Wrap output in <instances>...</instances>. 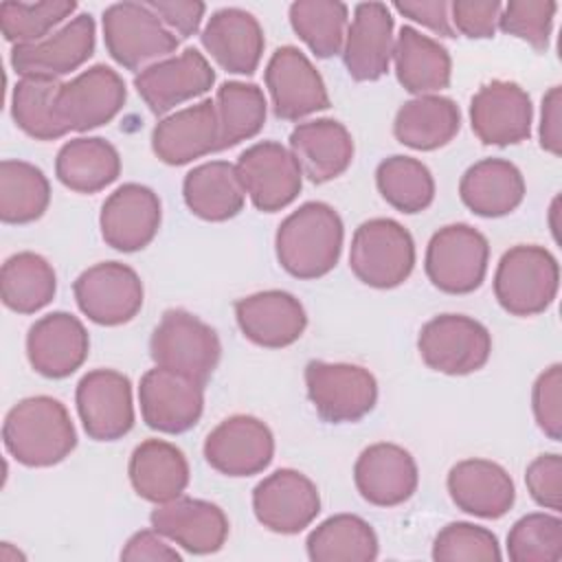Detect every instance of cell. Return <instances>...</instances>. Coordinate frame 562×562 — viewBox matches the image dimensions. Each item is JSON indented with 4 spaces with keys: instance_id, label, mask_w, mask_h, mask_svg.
<instances>
[{
    "instance_id": "obj_1",
    "label": "cell",
    "mask_w": 562,
    "mask_h": 562,
    "mask_svg": "<svg viewBox=\"0 0 562 562\" xmlns=\"http://www.w3.org/2000/svg\"><path fill=\"white\" fill-rule=\"evenodd\" d=\"M345 226L338 211L312 200L292 211L277 228L274 250L279 266L296 279H321L340 259Z\"/></svg>"
},
{
    "instance_id": "obj_2",
    "label": "cell",
    "mask_w": 562,
    "mask_h": 562,
    "mask_svg": "<svg viewBox=\"0 0 562 562\" xmlns=\"http://www.w3.org/2000/svg\"><path fill=\"white\" fill-rule=\"evenodd\" d=\"M7 452L26 468H50L77 448L68 408L50 395H31L9 408L2 424Z\"/></svg>"
},
{
    "instance_id": "obj_3",
    "label": "cell",
    "mask_w": 562,
    "mask_h": 562,
    "mask_svg": "<svg viewBox=\"0 0 562 562\" xmlns=\"http://www.w3.org/2000/svg\"><path fill=\"white\" fill-rule=\"evenodd\" d=\"M560 290V263L538 244H518L503 252L494 272V296L512 316L549 310Z\"/></svg>"
},
{
    "instance_id": "obj_4",
    "label": "cell",
    "mask_w": 562,
    "mask_h": 562,
    "mask_svg": "<svg viewBox=\"0 0 562 562\" xmlns=\"http://www.w3.org/2000/svg\"><path fill=\"white\" fill-rule=\"evenodd\" d=\"M415 259V239L397 220H367L351 237L349 268L369 288L391 290L402 285L411 277Z\"/></svg>"
},
{
    "instance_id": "obj_5",
    "label": "cell",
    "mask_w": 562,
    "mask_h": 562,
    "mask_svg": "<svg viewBox=\"0 0 562 562\" xmlns=\"http://www.w3.org/2000/svg\"><path fill=\"white\" fill-rule=\"evenodd\" d=\"M103 42L110 57L136 75L171 57L180 40L162 24L147 2H114L101 15Z\"/></svg>"
},
{
    "instance_id": "obj_6",
    "label": "cell",
    "mask_w": 562,
    "mask_h": 562,
    "mask_svg": "<svg viewBox=\"0 0 562 562\" xmlns=\"http://www.w3.org/2000/svg\"><path fill=\"white\" fill-rule=\"evenodd\" d=\"M149 356L156 367L182 373L202 384L213 375L222 342L217 331L195 314L173 307L167 310L149 338Z\"/></svg>"
},
{
    "instance_id": "obj_7",
    "label": "cell",
    "mask_w": 562,
    "mask_h": 562,
    "mask_svg": "<svg viewBox=\"0 0 562 562\" xmlns=\"http://www.w3.org/2000/svg\"><path fill=\"white\" fill-rule=\"evenodd\" d=\"M490 263L487 237L463 222L441 226L426 246L428 281L446 294H470L481 288Z\"/></svg>"
},
{
    "instance_id": "obj_8",
    "label": "cell",
    "mask_w": 562,
    "mask_h": 562,
    "mask_svg": "<svg viewBox=\"0 0 562 562\" xmlns=\"http://www.w3.org/2000/svg\"><path fill=\"white\" fill-rule=\"evenodd\" d=\"M305 389L314 411L329 424H353L378 402V380L360 364L310 360Z\"/></svg>"
},
{
    "instance_id": "obj_9",
    "label": "cell",
    "mask_w": 562,
    "mask_h": 562,
    "mask_svg": "<svg viewBox=\"0 0 562 562\" xmlns=\"http://www.w3.org/2000/svg\"><path fill=\"white\" fill-rule=\"evenodd\" d=\"M424 364L446 375H468L483 369L492 353L487 327L465 314H439L417 336Z\"/></svg>"
},
{
    "instance_id": "obj_10",
    "label": "cell",
    "mask_w": 562,
    "mask_h": 562,
    "mask_svg": "<svg viewBox=\"0 0 562 562\" xmlns=\"http://www.w3.org/2000/svg\"><path fill=\"white\" fill-rule=\"evenodd\" d=\"M72 294L81 314L105 327L130 323L145 299L138 272L121 261H101L83 270L72 283Z\"/></svg>"
},
{
    "instance_id": "obj_11",
    "label": "cell",
    "mask_w": 562,
    "mask_h": 562,
    "mask_svg": "<svg viewBox=\"0 0 562 562\" xmlns=\"http://www.w3.org/2000/svg\"><path fill=\"white\" fill-rule=\"evenodd\" d=\"M235 167L257 211H281L301 193L303 171L294 154L277 140H259L246 147Z\"/></svg>"
},
{
    "instance_id": "obj_12",
    "label": "cell",
    "mask_w": 562,
    "mask_h": 562,
    "mask_svg": "<svg viewBox=\"0 0 562 562\" xmlns=\"http://www.w3.org/2000/svg\"><path fill=\"white\" fill-rule=\"evenodd\" d=\"M272 101V112L283 121H301L314 112L329 108L327 86L310 57L292 46H279L263 72Z\"/></svg>"
},
{
    "instance_id": "obj_13",
    "label": "cell",
    "mask_w": 562,
    "mask_h": 562,
    "mask_svg": "<svg viewBox=\"0 0 562 562\" xmlns=\"http://www.w3.org/2000/svg\"><path fill=\"white\" fill-rule=\"evenodd\" d=\"M75 404L86 435L94 441H116L134 426L132 382L121 371H88L77 384Z\"/></svg>"
},
{
    "instance_id": "obj_14",
    "label": "cell",
    "mask_w": 562,
    "mask_h": 562,
    "mask_svg": "<svg viewBox=\"0 0 562 562\" xmlns=\"http://www.w3.org/2000/svg\"><path fill=\"white\" fill-rule=\"evenodd\" d=\"M252 512L268 531L292 536L316 520L321 494L316 483L303 472L279 468L255 485Z\"/></svg>"
},
{
    "instance_id": "obj_15",
    "label": "cell",
    "mask_w": 562,
    "mask_h": 562,
    "mask_svg": "<svg viewBox=\"0 0 562 562\" xmlns=\"http://www.w3.org/2000/svg\"><path fill=\"white\" fill-rule=\"evenodd\" d=\"M143 422L158 432L180 435L193 428L204 411V384L182 373L154 367L138 384Z\"/></svg>"
},
{
    "instance_id": "obj_16",
    "label": "cell",
    "mask_w": 562,
    "mask_h": 562,
    "mask_svg": "<svg viewBox=\"0 0 562 562\" xmlns=\"http://www.w3.org/2000/svg\"><path fill=\"white\" fill-rule=\"evenodd\" d=\"M206 463L224 476H252L263 472L274 457V435L255 415H231L204 439Z\"/></svg>"
},
{
    "instance_id": "obj_17",
    "label": "cell",
    "mask_w": 562,
    "mask_h": 562,
    "mask_svg": "<svg viewBox=\"0 0 562 562\" xmlns=\"http://www.w3.org/2000/svg\"><path fill=\"white\" fill-rule=\"evenodd\" d=\"M97 44V24L90 13L70 18L61 29L35 44H20L11 48L9 61L20 77H53L75 72L83 66Z\"/></svg>"
},
{
    "instance_id": "obj_18",
    "label": "cell",
    "mask_w": 562,
    "mask_h": 562,
    "mask_svg": "<svg viewBox=\"0 0 562 562\" xmlns=\"http://www.w3.org/2000/svg\"><path fill=\"white\" fill-rule=\"evenodd\" d=\"M531 97L516 81H487L470 99V125L483 145L522 143L531 136Z\"/></svg>"
},
{
    "instance_id": "obj_19",
    "label": "cell",
    "mask_w": 562,
    "mask_h": 562,
    "mask_svg": "<svg viewBox=\"0 0 562 562\" xmlns=\"http://www.w3.org/2000/svg\"><path fill=\"white\" fill-rule=\"evenodd\" d=\"M213 83L215 70L198 48H184L180 55L160 59L134 77L136 92L156 116L206 94Z\"/></svg>"
},
{
    "instance_id": "obj_20",
    "label": "cell",
    "mask_w": 562,
    "mask_h": 562,
    "mask_svg": "<svg viewBox=\"0 0 562 562\" xmlns=\"http://www.w3.org/2000/svg\"><path fill=\"white\" fill-rule=\"evenodd\" d=\"M125 99L123 77L105 64H94L61 86L57 114L68 132H88L110 123L123 110Z\"/></svg>"
},
{
    "instance_id": "obj_21",
    "label": "cell",
    "mask_w": 562,
    "mask_h": 562,
    "mask_svg": "<svg viewBox=\"0 0 562 562\" xmlns=\"http://www.w3.org/2000/svg\"><path fill=\"white\" fill-rule=\"evenodd\" d=\"M162 206L154 189L125 182L114 189L99 213L103 241L119 252H136L149 246L160 228Z\"/></svg>"
},
{
    "instance_id": "obj_22",
    "label": "cell",
    "mask_w": 562,
    "mask_h": 562,
    "mask_svg": "<svg viewBox=\"0 0 562 562\" xmlns=\"http://www.w3.org/2000/svg\"><path fill=\"white\" fill-rule=\"evenodd\" d=\"M151 527L193 555L217 553L231 531L224 509L211 501L178 496L149 514Z\"/></svg>"
},
{
    "instance_id": "obj_23",
    "label": "cell",
    "mask_w": 562,
    "mask_h": 562,
    "mask_svg": "<svg viewBox=\"0 0 562 562\" xmlns=\"http://www.w3.org/2000/svg\"><path fill=\"white\" fill-rule=\"evenodd\" d=\"M395 22L384 2H360L347 26L342 64L351 79L375 81L389 72L395 48Z\"/></svg>"
},
{
    "instance_id": "obj_24",
    "label": "cell",
    "mask_w": 562,
    "mask_h": 562,
    "mask_svg": "<svg viewBox=\"0 0 562 562\" xmlns=\"http://www.w3.org/2000/svg\"><path fill=\"white\" fill-rule=\"evenodd\" d=\"M353 483L367 503L375 507H397L415 494L419 470L406 448L378 441L358 454Z\"/></svg>"
},
{
    "instance_id": "obj_25",
    "label": "cell",
    "mask_w": 562,
    "mask_h": 562,
    "mask_svg": "<svg viewBox=\"0 0 562 562\" xmlns=\"http://www.w3.org/2000/svg\"><path fill=\"white\" fill-rule=\"evenodd\" d=\"M90 336L83 323L68 312L37 318L26 334V358L35 373L61 380L72 375L88 358Z\"/></svg>"
},
{
    "instance_id": "obj_26",
    "label": "cell",
    "mask_w": 562,
    "mask_h": 562,
    "mask_svg": "<svg viewBox=\"0 0 562 562\" xmlns=\"http://www.w3.org/2000/svg\"><path fill=\"white\" fill-rule=\"evenodd\" d=\"M235 321L250 342L266 349L294 345L307 327L303 303L285 290H263L241 296L235 301Z\"/></svg>"
},
{
    "instance_id": "obj_27",
    "label": "cell",
    "mask_w": 562,
    "mask_h": 562,
    "mask_svg": "<svg viewBox=\"0 0 562 562\" xmlns=\"http://www.w3.org/2000/svg\"><path fill=\"white\" fill-rule=\"evenodd\" d=\"M151 149L165 165L180 167L211 151H220V121L215 101L202 99L193 105L162 116L151 132Z\"/></svg>"
},
{
    "instance_id": "obj_28",
    "label": "cell",
    "mask_w": 562,
    "mask_h": 562,
    "mask_svg": "<svg viewBox=\"0 0 562 562\" xmlns=\"http://www.w3.org/2000/svg\"><path fill=\"white\" fill-rule=\"evenodd\" d=\"M446 487L461 512L485 520L505 516L516 501L509 472L501 463L479 457L454 463L448 472Z\"/></svg>"
},
{
    "instance_id": "obj_29",
    "label": "cell",
    "mask_w": 562,
    "mask_h": 562,
    "mask_svg": "<svg viewBox=\"0 0 562 562\" xmlns=\"http://www.w3.org/2000/svg\"><path fill=\"white\" fill-rule=\"evenodd\" d=\"M200 42L215 64L233 75H252L266 48L259 20L239 7L217 9L202 29Z\"/></svg>"
},
{
    "instance_id": "obj_30",
    "label": "cell",
    "mask_w": 562,
    "mask_h": 562,
    "mask_svg": "<svg viewBox=\"0 0 562 562\" xmlns=\"http://www.w3.org/2000/svg\"><path fill=\"white\" fill-rule=\"evenodd\" d=\"M290 151L303 176L314 184H323L349 169L353 160V138L340 121L314 119L292 130Z\"/></svg>"
},
{
    "instance_id": "obj_31",
    "label": "cell",
    "mask_w": 562,
    "mask_h": 562,
    "mask_svg": "<svg viewBox=\"0 0 562 562\" xmlns=\"http://www.w3.org/2000/svg\"><path fill=\"white\" fill-rule=\"evenodd\" d=\"M127 474L134 492L156 505L182 496L191 479L184 452L165 439L140 441L132 450Z\"/></svg>"
},
{
    "instance_id": "obj_32",
    "label": "cell",
    "mask_w": 562,
    "mask_h": 562,
    "mask_svg": "<svg viewBox=\"0 0 562 562\" xmlns=\"http://www.w3.org/2000/svg\"><path fill=\"white\" fill-rule=\"evenodd\" d=\"M461 202L481 217H503L525 200L522 171L505 158H483L459 182Z\"/></svg>"
},
{
    "instance_id": "obj_33",
    "label": "cell",
    "mask_w": 562,
    "mask_h": 562,
    "mask_svg": "<svg viewBox=\"0 0 562 562\" xmlns=\"http://www.w3.org/2000/svg\"><path fill=\"white\" fill-rule=\"evenodd\" d=\"M393 61L400 86L415 97L435 94L450 86L452 59L448 48L415 26L400 29Z\"/></svg>"
},
{
    "instance_id": "obj_34",
    "label": "cell",
    "mask_w": 562,
    "mask_h": 562,
    "mask_svg": "<svg viewBox=\"0 0 562 562\" xmlns=\"http://www.w3.org/2000/svg\"><path fill=\"white\" fill-rule=\"evenodd\" d=\"M182 198L195 217L226 222L244 209L246 191L233 162L209 160L184 176Z\"/></svg>"
},
{
    "instance_id": "obj_35",
    "label": "cell",
    "mask_w": 562,
    "mask_h": 562,
    "mask_svg": "<svg viewBox=\"0 0 562 562\" xmlns=\"http://www.w3.org/2000/svg\"><path fill=\"white\" fill-rule=\"evenodd\" d=\"M461 130V110L450 97L422 94L406 101L393 121V136L404 147L432 151L448 145Z\"/></svg>"
},
{
    "instance_id": "obj_36",
    "label": "cell",
    "mask_w": 562,
    "mask_h": 562,
    "mask_svg": "<svg viewBox=\"0 0 562 562\" xmlns=\"http://www.w3.org/2000/svg\"><path fill=\"white\" fill-rule=\"evenodd\" d=\"M57 180L77 193H99L121 176L119 149L101 136L66 140L55 158Z\"/></svg>"
},
{
    "instance_id": "obj_37",
    "label": "cell",
    "mask_w": 562,
    "mask_h": 562,
    "mask_svg": "<svg viewBox=\"0 0 562 562\" xmlns=\"http://www.w3.org/2000/svg\"><path fill=\"white\" fill-rule=\"evenodd\" d=\"M312 562H373L380 553L373 527L356 514H336L316 525L305 540Z\"/></svg>"
},
{
    "instance_id": "obj_38",
    "label": "cell",
    "mask_w": 562,
    "mask_h": 562,
    "mask_svg": "<svg viewBox=\"0 0 562 562\" xmlns=\"http://www.w3.org/2000/svg\"><path fill=\"white\" fill-rule=\"evenodd\" d=\"M57 292V274L46 257L22 250L4 259L0 268L2 303L18 314H35Z\"/></svg>"
},
{
    "instance_id": "obj_39",
    "label": "cell",
    "mask_w": 562,
    "mask_h": 562,
    "mask_svg": "<svg viewBox=\"0 0 562 562\" xmlns=\"http://www.w3.org/2000/svg\"><path fill=\"white\" fill-rule=\"evenodd\" d=\"M61 81L53 77H20L11 90V116L35 140H55L68 134L57 114Z\"/></svg>"
},
{
    "instance_id": "obj_40",
    "label": "cell",
    "mask_w": 562,
    "mask_h": 562,
    "mask_svg": "<svg viewBox=\"0 0 562 562\" xmlns=\"http://www.w3.org/2000/svg\"><path fill=\"white\" fill-rule=\"evenodd\" d=\"M50 204V182L40 167L26 160L0 162V220L29 224L40 220Z\"/></svg>"
},
{
    "instance_id": "obj_41",
    "label": "cell",
    "mask_w": 562,
    "mask_h": 562,
    "mask_svg": "<svg viewBox=\"0 0 562 562\" xmlns=\"http://www.w3.org/2000/svg\"><path fill=\"white\" fill-rule=\"evenodd\" d=\"M220 121V151L231 149L263 130L268 101L257 83L224 81L215 94Z\"/></svg>"
},
{
    "instance_id": "obj_42",
    "label": "cell",
    "mask_w": 562,
    "mask_h": 562,
    "mask_svg": "<svg viewBox=\"0 0 562 562\" xmlns=\"http://www.w3.org/2000/svg\"><path fill=\"white\" fill-rule=\"evenodd\" d=\"M290 26L321 57H334L342 50L349 7L338 0H296L290 4Z\"/></svg>"
},
{
    "instance_id": "obj_43",
    "label": "cell",
    "mask_w": 562,
    "mask_h": 562,
    "mask_svg": "<svg viewBox=\"0 0 562 562\" xmlns=\"http://www.w3.org/2000/svg\"><path fill=\"white\" fill-rule=\"evenodd\" d=\"M380 195L402 213H422L435 200V178L430 169L413 156H389L375 169Z\"/></svg>"
},
{
    "instance_id": "obj_44",
    "label": "cell",
    "mask_w": 562,
    "mask_h": 562,
    "mask_svg": "<svg viewBox=\"0 0 562 562\" xmlns=\"http://www.w3.org/2000/svg\"><path fill=\"white\" fill-rule=\"evenodd\" d=\"M77 11L75 0H42V2H15L0 4V29L7 42L13 46L35 44L50 35L55 26L66 22Z\"/></svg>"
},
{
    "instance_id": "obj_45",
    "label": "cell",
    "mask_w": 562,
    "mask_h": 562,
    "mask_svg": "<svg viewBox=\"0 0 562 562\" xmlns=\"http://www.w3.org/2000/svg\"><path fill=\"white\" fill-rule=\"evenodd\" d=\"M507 558L512 562H558L562 558V520L547 512L518 518L507 533Z\"/></svg>"
},
{
    "instance_id": "obj_46",
    "label": "cell",
    "mask_w": 562,
    "mask_h": 562,
    "mask_svg": "<svg viewBox=\"0 0 562 562\" xmlns=\"http://www.w3.org/2000/svg\"><path fill=\"white\" fill-rule=\"evenodd\" d=\"M501 558L498 538L474 522H450L432 542V560L437 562H498Z\"/></svg>"
},
{
    "instance_id": "obj_47",
    "label": "cell",
    "mask_w": 562,
    "mask_h": 562,
    "mask_svg": "<svg viewBox=\"0 0 562 562\" xmlns=\"http://www.w3.org/2000/svg\"><path fill=\"white\" fill-rule=\"evenodd\" d=\"M555 11L558 2L551 0H512L501 9L498 29L542 53L549 48Z\"/></svg>"
},
{
    "instance_id": "obj_48",
    "label": "cell",
    "mask_w": 562,
    "mask_h": 562,
    "mask_svg": "<svg viewBox=\"0 0 562 562\" xmlns=\"http://www.w3.org/2000/svg\"><path fill=\"white\" fill-rule=\"evenodd\" d=\"M531 408L538 428L553 441L562 439V364L547 367L533 382Z\"/></svg>"
},
{
    "instance_id": "obj_49",
    "label": "cell",
    "mask_w": 562,
    "mask_h": 562,
    "mask_svg": "<svg viewBox=\"0 0 562 562\" xmlns=\"http://www.w3.org/2000/svg\"><path fill=\"white\" fill-rule=\"evenodd\" d=\"M525 485L529 496L544 509H562V457L544 452L536 457L525 470Z\"/></svg>"
},
{
    "instance_id": "obj_50",
    "label": "cell",
    "mask_w": 562,
    "mask_h": 562,
    "mask_svg": "<svg viewBox=\"0 0 562 562\" xmlns=\"http://www.w3.org/2000/svg\"><path fill=\"white\" fill-rule=\"evenodd\" d=\"M501 9L498 0H454L450 2V22L454 33L470 40H490L498 29Z\"/></svg>"
},
{
    "instance_id": "obj_51",
    "label": "cell",
    "mask_w": 562,
    "mask_h": 562,
    "mask_svg": "<svg viewBox=\"0 0 562 562\" xmlns=\"http://www.w3.org/2000/svg\"><path fill=\"white\" fill-rule=\"evenodd\" d=\"M147 7L162 20V24L180 40L198 33L206 4L198 0H154Z\"/></svg>"
},
{
    "instance_id": "obj_52",
    "label": "cell",
    "mask_w": 562,
    "mask_h": 562,
    "mask_svg": "<svg viewBox=\"0 0 562 562\" xmlns=\"http://www.w3.org/2000/svg\"><path fill=\"white\" fill-rule=\"evenodd\" d=\"M121 560L125 562H180L182 555L167 542L162 533L151 529H140L127 538L121 549Z\"/></svg>"
},
{
    "instance_id": "obj_53",
    "label": "cell",
    "mask_w": 562,
    "mask_h": 562,
    "mask_svg": "<svg viewBox=\"0 0 562 562\" xmlns=\"http://www.w3.org/2000/svg\"><path fill=\"white\" fill-rule=\"evenodd\" d=\"M393 9L441 37H457L450 22V4L446 0H404L395 2Z\"/></svg>"
},
{
    "instance_id": "obj_54",
    "label": "cell",
    "mask_w": 562,
    "mask_h": 562,
    "mask_svg": "<svg viewBox=\"0 0 562 562\" xmlns=\"http://www.w3.org/2000/svg\"><path fill=\"white\" fill-rule=\"evenodd\" d=\"M540 147L553 156L562 154V88L553 86L542 97L540 125H538Z\"/></svg>"
}]
</instances>
